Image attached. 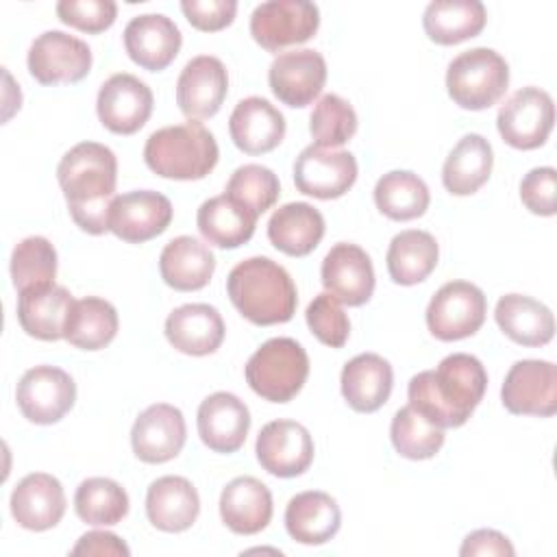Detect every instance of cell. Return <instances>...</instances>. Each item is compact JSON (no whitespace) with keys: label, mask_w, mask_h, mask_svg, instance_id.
<instances>
[{"label":"cell","mask_w":557,"mask_h":557,"mask_svg":"<svg viewBox=\"0 0 557 557\" xmlns=\"http://www.w3.org/2000/svg\"><path fill=\"white\" fill-rule=\"evenodd\" d=\"M218 141L200 122L189 120L154 131L144 146L146 165L163 178L198 181L218 163Z\"/></svg>","instance_id":"obj_4"},{"label":"cell","mask_w":557,"mask_h":557,"mask_svg":"<svg viewBox=\"0 0 557 557\" xmlns=\"http://www.w3.org/2000/svg\"><path fill=\"white\" fill-rule=\"evenodd\" d=\"M500 331L520 346H544L555 335V318L550 309L524 294H505L494 309Z\"/></svg>","instance_id":"obj_33"},{"label":"cell","mask_w":557,"mask_h":557,"mask_svg":"<svg viewBox=\"0 0 557 557\" xmlns=\"http://www.w3.org/2000/svg\"><path fill=\"white\" fill-rule=\"evenodd\" d=\"M318 26L320 9L309 0H268L250 15L252 39L270 52L311 39Z\"/></svg>","instance_id":"obj_8"},{"label":"cell","mask_w":557,"mask_h":557,"mask_svg":"<svg viewBox=\"0 0 557 557\" xmlns=\"http://www.w3.org/2000/svg\"><path fill=\"white\" fill-rule=\"evenodd\" d=\"M255 453L265 472L292 479L311 466L313 437L300 422L272 420L259 431Z\"/></svg>","instance_id":"obj_16"},{"label":"cell","mask_w":557,"mask_h":557,"mask_svg":"<svg viewBox=\"0 0 557 557\" xmlns=\"http://www.w3.org/2000/svg\"><path fill=\"white\" fill-rule=\"evenodd\" d=\"M74 298L61 285H46L20 292L17 320L35 339L57 342L65 337V322Z\"/></svg>","instance_id":"obj_31"},{"label":"cell","mask_w":557,"mask_h":557,"mask_svg":"<svg viewBox=\"0 0 557 557\" xmlns=\"http://www.w3.org/2000/svg\"><path fill=\"white\" fill-rule=\"evenodd\" d=\"M268 83L283 104L302 109L320 96L326 83V61L311 48L281 52L270 65Z\"/></svg>","instance_id":"obj_17"},{"label":"cell","mask_w":557,"mask_h":557,"mask_svg":"<svg viewBox=\"0 0 557 557\" xmlns=\"http://www.w3.org/2000/svg\"><path fill=\"white\" fill-rule=\"evenodd\" d=\"M487 372L483 363L468 352H453L435 370L411 376L409 405L440 429H457L468 422L483 400Z\"/></svg>","instance_id":"obj_1"},{"label":"cell","mask_w":557,"mask_h":557,"mask_svg":"<svg viewBox=\"0 0 557 557\" xmlns=\"http://www.w3.org/2000/svg\"><path fill=\"white\" fill-rule=\"evenodd\" d=\"M487 22V11L479 0H435L422 15L424 33L440 46H455L476 37Z\"/></svg>","instance_id":"obj_35"},{"label":"cell","mask_w":557,"mask_h":557,"mask_svg":"<svg viewBox=\"0 0 557 557\" xmlns=\"http://www.w3.org/2000/svg\"><path fill=\"white\" fill-rule=\"evenodd\" d=\"M200 235L218 248H239L246 244L257 224V215L231 196H213L205 200L196 215Z\"/></svg>","instance_id":"obj_36"},{"label":"cell","mask_w":557,"mask_h":557,"mask_svg":"<svg viewBox=\"0 0 557 557\" xmlns=\"http://www.w3.org/2000/svg\"><path fill=\"white\" fill-rule=\"evenodd\" d=\"M198 513V492L185 476L168 474L150 483L146 492V516L159 531L181 533L196 522Z\"/></svg>","instance_id":"obj_26"},{"label":"cell","mask_w":557,"mask_h":557,"mask_svg":"<svg viewBox=\"0 0 557 557\" xmlns=\"http://www.w3.org/2000/svg\"><path fill=\"white\" fill-rule=\"evenodd\" d=\"M246 383L270 403H289L309 376V357L292 337L263 342L246 363Z\"/></svg>","instance_id":"obj_5"},{"label":"cell","mask_w":557,"mask_h":557,"mask_svg":"<svg viewBox=\"0 0 557 557\" xmlns=\"http://www.w3.org/2000/svg\"><path fill=\"white\" fill-rule=\"evenodd\" d=\"M342 396L359 413L381 409L394 385V372L387 359L376 352H361L352 357L342 370Z\"/></svg>","instance_id":"obj_27"},{"label":"cell","mask_w":557,"mask_h":557,"mask_svg":"<svg viewBox=\"0 0 557 557\" xmlns=\"http://www.w3.org/2000/svg\"><path fill=\"white\" fill-rule=\"evenodd\" d=\"M494 165L490 141L479 133L463 135L448 152L442 168V183L453 196H470L479 191Z\"/></svg>","instance_id":"obj_34"},{"label":"cell","mask_w":557,"mask_h":557,"mask_svg":"<svg viewBox=\"0 0 557 557\" xmlns=\"http://www.w3.org/2000/svg\"><path fill=\"white\" fill-rule=\"evenodd\" d=\"M228 133L242 152L263 154L283 141L285 117L270 100L250 96L235 104L228 120Z\"/></svg>","instance_id":"obj_24"},{"label":"cell","mask_w":557,"mask_h":557,"mask_svg":"<svg viewBox=\"0 0 557 557\" xmlns=\"http://www.w3.org/2000/svg\"><path fill=\"white\" fill-rule=\"evenodd\" d=\"M185 440V418L178 407L168 403L146 407L131 429L133 453L146 463H165L174 459L183 450Z\"/></svg>","instance_id":"obj_19"},{"label":"cell","mask_w":557,"mask_h":557,"mask_svg":"<svg viewBox=\"0 0 557 557\" xmlns=\"http://www.w3.org/2000/svg\"><path fill=\"white\" fill-rule=\"evenodd\" d=\"M54 276H57V250L46 237L33 235L22 239L13 248L11 278L17 292L54 285Z\"/></svg>","instance_id":"obj_42"},{"label":"cell","mask_w":557,"mask_h":557,"mask_svg":"<svg viewBox=\"0 0 557 557\" xmlns=\"http://www.w3.org/2000/svg\"><path fill=\"white\" fill-rule=\"evenodd\" d=\"M307 324L311 329V333L326 346L331 348H342L348 339V333H350V322H348V315L344 313V309L339 307V302L322 292L318 294L309 307H307Z\"/></svg>","instance_id":"obj_45"},{"label":"cell","mask_w":557,"mask_h":557,"mask_svg":"<svg viewBox=\"0 0 557 557\" xmlns=\"http://www.w3.org/2000/svg\"><path fill=\"white\" fill-rule=\"evenodd\" d=\"M215 270V257L207 244L191 235L174 237L159 257V272L165 285L176 292L202 289Z\"/></svg>","instance_id":"obj_30"},{"label":"cell","mask_w":557,"mask_h":557,"mask_svg":"<svg viewBox=\"0 0 557 557\" xmlns=\"http://www.w3.org/2000/svg\"><path fill=\"white\" fill-rule=\"evenodd\" d=\"M272 494L255 476H237L220 494L222 522L237 535H255L272 520Z\"/></svg>","instance_id":"obj_28"},{"label":"cell","mask_w":557,"mask_h":557,"mask_svg":"<svg viewBox=\"0 0 557 557\" xmlns=\"http://www.w3.org/2000/svg\"><path fill=\"white\" fill-rule=\"evenodd\" d=\"M150 87L133 74L120 72L109 76L98 91L96 111L104 128L117 135L137 133L152 113Z\"/></svg>","instance_id":"obj_14"},{"label":"cell","mask_w":557,"mask_h":557,"mask_svg":"<svg viewBox=\"0 0 557 557\" xmlns=\"http://www.w3.org/2000/svg\"><path fill=\"white\" fill-rule=\"evenodd\" d=\"M228 91V74L218 57L200 54L185 63L176 81V104L189 120L211 117Z\"/></svg>","instance_id":"obj_20"},{"label":"cell","mask_w":557,"mask_h":557,"mask_svg":"<svg viewBox=\"0 0 557 557\" xmlns=\"http://www.w3.org/2000/svg\"><path fill=\"white\" fill-rule=\"evenodd\" d=\"M224 320L220 311L205 302L176 307L165 320L168 342L185 355L205 357L220 348L224 339Z\"/></svg>","instance_id":"obj_25"},{"label":"cell","mask_w":557,"mask_h":557,"mask_svg":"<svg viewBox=\"0 0 557 557\" xmlns=\"http://www.w3.org/2000/svg\"><path fill=\"white\" fill-rule=\"evenodd\" d=\"M74 509L76 516L91 527H111L126 518L128 494L113 479L91 476L76 487Z\"/></svg>","instance_id":"obj_40"},{"label":"cell","mask_w":557,"mask_h":557,"mask_svg":"<svg viewBox=\"0 0 557 557\" xmlns=\"http://www.w3.org/2000/svg\"><path fill=\"white\" fill-rule=\"evenodd\" d=\"M181 11L185 13L187 22L205 33L226 28L237 13L235 0H183Z\"/></svg>","instance_id":"obj_48"},{"label":"cell","mask_w":557,"mask_h":557,"mask_svg":"<svg viewBox=\"0 0 557 557\" xmlns=\"http://www.w3.org/2000/svg\"><path fill=\"white\" fill-rule=\"evenodd\" d=\"M339 527L342 511L331 494L309 490L289 498L285 509V529L292 540L318 546L335 537Z\"/></svg>","instance_id":"obj_29"},{"label":"cell","mask_w":557,"mask_h":557,"mask_svg":"<svg viewBox=\"0 0 557 557\" xmlns=\"http://www.w3.org/2000/svg\"><path fill=\"white\" fill-rule=\"evenodd\" d=\"M183 44L178 26L163 13H144L124 28V48L128 57L148 72L165 70Z\"/></svg>","instance_id":"obj_21"},{"label":"cell","mask_w":557,"mask_h":557,"mask_svg":"<svg viewBox=\"0 0 557 557\" xmlns=\"http://www.w3.org/2000/svg\"><path fill=\"white\" fill-rule=\"evenodd\" d=\"M115 307L98 296L74 300L65 322V339L81 350H100L117 335Z\"/></svg>","instance_id":"obj_38"},{"label":"cell","mask_w":557,"mask_h":557,"mask_svg":"<svg viewBox=\"0 0 557 557\" xmlns=\"http://www.w3.org/2000/svg\"><path fill=\"white\" fill-rule=\"evenodd\" d=\"M516 550L511 546V542L494 531V529H479V531H472L470 535H466L461 548H459V555L468 557V555H507L511 557Z\"/></svg>","instance_id":"obj_49"},{"label":"cell","mask_w":557,"mask_h":557,"mask_svg":"<svg viewBox=\"0 0 557 557\" xmlns=\"http://www.w3.org/2000/svg\"><path fill=\"white\" fill-rule=\"evenodd\" d=\"M28 72L41 85L78 83L89 74V46L63 30L41 33L28 50Z\"/></svg>","instance_id":"obj_10"},{"label":"cell","mask_w":557,"mask_h":557,"mask_svg":"<svg viewBox=\"0 0 557 557\" xmlns=\"http://www.w3.org/2000/svg\"><path fill=\"white\" fill-rule=\"evenodd\" d=\"M278 194H281L278 176L270 168L259 163L239 165L226 183V196L244 205L257 218L265 213L270 207H274V202L278 200Z\"/></svg>","instance_id":"obj_44"},{"label":"cell","mask_w":557,"mask_h":557,"mask_svg":"<svg viewBox=\"0 0 557 557\" xmlns=\"http://www.w3.org/2000/svg\"><path fill=\"white\" fill-rule=\"evenodd\" d=\"M485 294L468 281L442 285L426 307V326L442 342H457L474 335L485 322Z\"/></svg>","instance_id":"obj_7"},{"label":"cell","mask_w":557,"mask_h":557,"mask_svg":"<svg viewBox=\"0 0 557 557\" xmlns=\"http://www.w3.org/2000/svg\"><path fill=\"white\" fill-rule=\"evenodd\" d=\"M57 15L83 33H102L115 22L117 4L113 0H61Z\"/></svg>","instance_id":"obj_46"},{"label":"cell","mask_w":557,"mask_h":557,"mask_svg":"<svg viewBox=\"0 0 557 557\" xmlns=\"http://www.w3.org/2000/svg\"><path fill=\"white\" fill-rule=\"evenodd\" d=\"M520 200L535 215H555L557 211V172L555 168H533L520 181Z\"/></svg>","instance_id":"obj_47"},{"label":"cell","mask_w":557,"mask_h":557,"mask_svg":"<svg viewBox=\"0 0 557 557\" xmlns=\"http://www.w3.org/2000/svg\"><path fill=\"white\" fill-rule=\"evenodd\" d=\"M11 513L22 529L48 531L65 513V492L57 476L46 472L26 474L11 494Z\"/></svg>","instance_id":"obj_23"},{"label":"cell","mask_w":557,"mask_h":557,"mask_svg":"<svg viewBox=\"0 0 557 557\" xmlns=\"http://www.w3.org/2000/svg\"><path fill=\"white\" fill-rule=\"evenodd\" d=\"M509 85V65L492 48H470L457 54L446 70V89L455 104L483 111L496 104Z\"/></svg>","instance_id":"obj_6"},{"label":"cell","mask_w":557,"mask_h":557,"mask_svg":"<svg viewBox=\"0 0 557 557\" xmlns=\"http://www.w3.org/2000/svg\"><path fill=\"white\" fill-rule=\"evenodd\" d=\"M509 413L548 418L557 411V368L544 359L516 361L500 387Z\"/></svg>","instance_id":"obj_12"},{"label":"cell","mask_w":557,"mask_h":557,"mask_svg":"<svg viewBox=\"0 0 557 557\" xmlns=\"http://www.w3.org/2000/svg\"><path fill=\"white\" fill-rule=\"evenodd\" d=\"M389 437L396 453L413 461L431 459L444 446V429L429 422L411 405H405L394 413Z\"/></svg>","instance_id":"obj_41"},{"label":"cell","mask_w":557,"mask_h":557,"mask_svg":"<svg viewBox=\"0 0 557 557\" xmlns=\"http://www.w3.org/2000/svg\"><path fill=\"white\" fill-rule=\"evenodd\" d=\"M355 181L357 159L348 150H331L311 144L294 161L296 189L320 200L344 196Z\"/></svg>","instance_id":"obj_13"},{"label":"cell","mask_w":557,"mask_h":557,"mask_svg":"<svg viewBox=\"0 0 557 557\" xmlns=\"http://www.w3.org/2000/svg\"><path fill=\"white\" fill-rule=\"evenodd\" d=\"M309 131L320 148L344 146L357 133V113L342 96L326 94L311 111Z\"/></svg>","instance_id":"obj_43"},{"label":"cell","mask_w":557,"mask_h":557,"mask_svg":"<svg viewBox=\"0 0 557 557\" xmlns=\"http://www.w3.org/2000/svg\"><path fill=\"white\" fill-rule=\"evenodd\" d=\"M320 276L326 294L348 307L366 305L374 292L372 261L357 244H335L322 259Z\"/></svg>","instance_id":"obj_18"},{"label":"cell","mask_w":557,"mask_h":557,"mask_svg":"<svg viewBox=\"0 0 557 557\" xmlns=\"http://www.w3.org/2000/svg\"><path fill=\"white\" fill-rule=\"evenodd\" d=\"M226 294L233 307L259 326L289 322L298 305L292 276L283 265L268 257L239 261L228 272Z\"/></svg>","instance_id":"obj_3"},{"label":"cell","mask_w":557,"mask_h":557,"mask_svg":"<svg viewBox=\"0 0 557 557\" xmlns=\"http://www.w3.org/2000/svg\"><path fill=\"white\" fill-rule=\"evenodd\" d=\"M57 181L72 220L89 235L109 231V207L115 198L117 159L98 141H81L70 148L59 165Z\"/></svg>","instance_id":"obj_2"},{"label":"cell","mask_w":557,"mask_h":557,"mask_svg":"<svg viewBox=\"0 0 557 557\" xmlns=\"http://www.w3.org/2000/svg\"><path fill=\"white\" fill-rule=\"evenodd\" d=\"M440 248L431 233L409 228L392 237L387 248V272L398 285L422 283L437 265Z\"/></svg>","instance_id":"obj_37"},{"label":"cell","mask_w":557,"mask_h":557,"mask_svg":"<svg viewBox=\"0 0 557 557\" xmlns=\"http://www.w3.org/2000/svg\"><path fill=\"white\" fill-rule=\"evenodd\" d=\"M376 209L389 220L407 222L420 218L431 202L426 183L409 170H392L374 185Z\"/></svg>","instance_id":"obj_39"},{"label":"cell","mask_w":557,"mask_h":557,"mask_svg":"<svg viewBox=\"0 0 557 557\" xmlns=\"http://www.w3.org/2000/svg\"><path fill=\"white\" fill-rule=\"evenodd\" d=\"M15 400L26 420L54 424L74 407L76 383L57 366H35L22 374Z\"/></svg>","instance_id":"obj_11"},{"label":"cell","mask_w":557,"mask_h":557,"mask_svg":"<svg viewBox=\"0 0 557 557\" xmlns=\"http://www.w3.org/2000/svg\"><path fill=\"white\" fill-rule=\"evenodd\" d=\"M72 555H117V557H128L131 550L128 546L109 531H89L81 535V540L74 544Z\"/></svg>","instance_id":"obj_50"},{"label":"cell","mask_w":557,"mask_h":557,"mask_svg":"<svg viewBox=\"0 0 557 557\" xmlns=\"http://www.w3.org/2000/svg\"><path fill=\"white\" fill-rule=\"evenodd\" d=\"M250 429V411L231 392H215L198 407V435L213 453H235L244 446Z\"/></svg>","instance_id":"obj_22"},{"label":"cell","mask_w":557,"mask_h":557,"mask_svg":"<svg viewBox=\"0 0 557 557\" xmlns=\"http://www.w3.org/2000/svg\"><path fill=\"white\" fill-rule=\"evenodd\" d=\"M324 237V218L309 202H287L268 222V239L289 257H307Z\"/></svg>","instance_id":"obj_32"},{"label":"cell","mask_w":557,"mask_h":557,"mask_svg":"<svg viewBox=\"0 0 557 557\" xmlns=\"http://www.w3.org/2000/svg\"><path fill=\"white\" fill-rule=\"evenodd\" d=\"M172 222V202L152 189L115 196L109 207V231L128 244H144L161 235Z\"/></svg>","instance_id":"obj_15"},{"label":"cell","mask_w":557,"mask_h":557,"mask_svg":"<svg viewBox=\"0 0 557 557\" xmlns=\"http://www.w3.org/2000/svg\"><path fill=\"white\" fill-rule=\"evenodd\" d=\"M555 124V104L540 87L518 89L496 115V126L505 144L518 150H533L546 144Z\"/></svg>","instance_id":"obj_9"}]
</instances>
